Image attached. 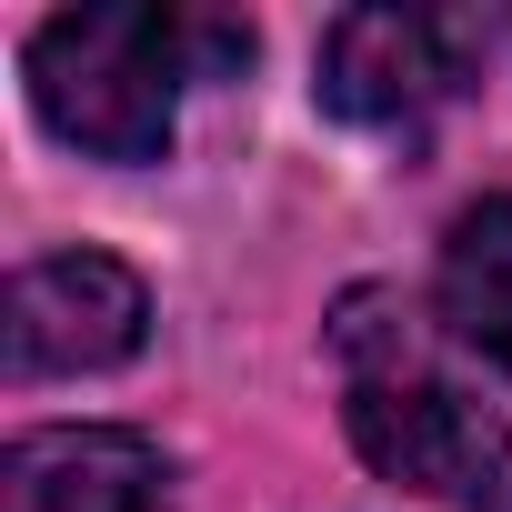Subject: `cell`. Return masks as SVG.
Instances as JSON below:
<instances>
[{"mask_svg":"<svg viewBox=\"0 0 512 512\" xmlns=\"http://www.w3.org/2000/svg\"><path fill=\"white\" fill-rule=\"evenodd\" d=\"M251 21L151 11V0H101V11H51L31 31V111L91 151V161H161L181 121V81L241 71Z\"/></svg>","mask_w":512,"mask_h":512,"instance_id":"cell-1","label":"cell"},{"mask_svg":"<svg viewBox=\"0 0 512 512\" xmlns=\"http://www.w3.org/2000/svg\"><path fill=\"white\" fill-rule=\"evenodd\" d=\"M472 71V21L452 11H342L322 31V111L362 131H412Z\"/></svg>","mask_w":512,"mask_h":512,"instance_id":"cell-4","label":"cell"},{"mask_svg":"<svg viewBox=\"0 0 512 512\" xmlns=\"http://www.w3.org/2000/svg\"><path fill=\"white\" fill-rule=\"evenodd\" d=\"M151 332V292L131 262L111 251H51L11 282V312H0V352H11V382H61V372H111L131 362Z\"/></svg>","mask_w":512,"mask_h":512,"instance_id":"cell-3","label":"cell"},{"mask_svg":"<svg viewBox=\"0 0 512 512\" xmlns=\"http://www.w3.org/2000/svg\"><path fill=\"white\" fill-rule=\"evenodd\" d=\"M171 472L141 432H101V422H61V432H21L0 462V512H161Z\"/></svg>","mask_w":512,"mask_h":512,"instance_id":"cell-5","label":"cell"},{"mask_svg":"<svg viewBox=\"0 0 512 512\" xmlns=\"http://www.w3.org/2000/svg\"><path fill=\"white\" fill-rule=\"evenodd\" d=\"M442 322H452L462 352L512 372V191L472 201L452 221V241H442Z\"/></svg>","mask_w":512,"mask_h":512,"instance_id":"cell-6","label":"cell"},{"mask_svg":"<svg viewBox=\"0 0 512 512\" xmlns=\"http://www.w3.org/2000/svg\"><path fill=\"white\" fill-rule=\"evenodd\" d=\"M332 362H342L352 452H362L382 482L432 492V502L492 492L512 432H502V412L442 362L432 322H422L402 292H342V312H332Z\"/></svg>","mask_w":512,"mask_h":512,"instance_id":"cell-2","label":"cell"}]
</instances>
